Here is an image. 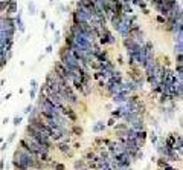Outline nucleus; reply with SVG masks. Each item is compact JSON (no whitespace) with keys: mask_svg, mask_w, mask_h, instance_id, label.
<instances>
[{"mask_svg":"<svg viewBox=\"0 0 183 170\" xmlns=\"http://www.w3.org/2000/svg\"><path fill=\"white\" fill-rule=\"evenodd\" d=\"M20 123H22V117H15V118H14V126H15V127H17Z\"/></svg>","mask_w":183,"mask_h":170,"instance_id":"obj_25","label":"nucleus"},{"mask_svg":"<svg viewBox=\"0 0 183 170\" xmlns=\"http://www.w3.org/2000/svg\"><path fill=\"white\" fill-rule=\"evenodd\" d=\"M146 137H148V133H146L145 129H143V130H136V141L139 142V144H140L142 147H143V144H145Z\"/></svg>","mask_w":183,"mask_h":170,"instance_id":"obj_6","label":"nucleus"},{"mask_svg":"<svg viewBox=\"0 0 183 170\" xmlns=\"http://www.w3.org/2000/svg\"><path fill=\"white\" fill-rule=\"evenodd\" d=\"M18 12V6H17V0H12V2H9L8 6H6V11L3 14L6 15H15Z\"/></svg>","mask_w":183,"mask_h":170,"instance_id":"obj_4","label":"nucleus"},{"mask_svg":"<svg viewBox=\"0 0 183 170\" xmlns=\"http://www.w3.org/2000/svg\"><path fill=\"white\" fill-rule=\"evenodd\" d=\"M115 123H116V118L110 117V120L107 121V124H105V126H108V127H113V126H115Z\"/></svg>","mask_w":183,"mask_h":170,"instance_id":"obj_19","label":"nucleus"},{"mask_svg":"<svg viewBox=\"0 0 183 170\" xmlns=\"http://www.w3.org/2000/svg\"><path fill=\"white\" fill-rule=\"evenodd\" d=\"M58 110H60L67 120H70V121H76V120H78L75 110H73V107L69 106V104H66V103H61V104L58 106Z\"/></svg>","mask_w":183,"mask_h":170,"instance_id":"obj_2","label":"nucleus"},{"mask_svg":"<svg viewBox=\"0 0 183 170\" xmlns=\"http://www.w3.org/2000/svg\"><path fill=\"white\" fill-rule=\"evenodd\" d=\"M69 132H70V135H73V137H81L82 135V127L79 126V124H72V126L69 127Z\"/></svg>","mask_w":183,"mask_h":170,"instance_id":"obj_7","label":"nucleus"},{"mask_svg":"<svg viewBox=\"0 0 183 170\" xmlns=\"http://www.w3.org/2000/svg\"><path fill=\"white\" fill-rule=\"evenodd\" d=\"M160 170H177V169H174L172 166H169V164H168V166H165V167H162Z\"/></svg>","mask_w":183,"mask_h":170,"instance_id":"obj_26","label":"nucleus"},{"mask_svg":"<svg viewBox=\"0 0 183 170\" xmlns=\"http://www.w3.org/2000/svg\"><path fill=\"white\" fill-rule=\"evenodd\" d=\"M55 146H57V149L61 152V153H67V152L72 149L70 147V142H67V141H57V142H55Z\"/></svg>","mask_w":183,"mask_h":170,"instance_id":"obj_5","label":"nucleus"},{"mask_svg":"<svg viewBox=\"0 0 183 170\" xmlns=\"http://www.w3.org/2000/svg\"><path fill=\"white\" fill-rule=\"evenodd\" d=\"M115 130H127L128 123H115Z\"/></svg>","mask_w":183,"mask_h":170,"instance_id":"obj_14","label":"nucleus"},{"mask_svg":"<svg viewBox=\"0 0 183 170\" xmlns=\"http://www.w3.org/2000/svg\"><path fill=\"white\" fill-rule=\"evenodd\" d=\"M128 126L133 127L134 130H143V129H145V121H143V117H139V118L133 120L130 124H128Z\"/></svg>","mask_w":183,"mask_h":170,"instance_id":"obj_3","label":"nucleus"},{"mask_svg":"<svg viewBox=\"0 0 183 170\" xmlns=\"http://www.w3.org/2000/svg\"><path fill=\"white\" fill-rule=\"evenodd\" d=\"M6 146H8V141H6V142H5V144L2 146V149H0V150H2V152H5V149H6Z\"/></svg>","mask_w":183,"mask_h":170,"instance_id":"obj_32","label":"nucleus"},{"mask_svg":"<svg viewBox=\"0 0 183 170\" xmlns=\"http://www.w3.org/2000/svg\"><path fill=\"white\" fill-rule=\"evenodd\" d=\"M46 170H50V169H46Z\"/></svg>","mask_w":183,"mask_h":170,"instance_id":"obj_35","label":"nucleus"},{"mask_svg":"<svg viewBox=\"0 0 183 170\" xmlns=\"http://www.w3.org/2000/svg\"><path fill=\"white\" fill-rule=\"evenodd\" d=\"M35 91H37V89H32V87H31V91H29V95H31V98H35Z\"/></svg>","mask_w":183,"mask_h":170,"instance_id":"obj_27","label":"nucleus"},{"mask_svg":"<svg viewBox=\"0 0 183 170\" xmlns=\"http://www.w3.org/2000/svg\"><path fill=\"white\" fill-rule=\"evenodd\" d=\"M182 48H183L182 41H177L176 46H174V54H180V52H182Z\"/></svg>","mask_w":183,"mask_h":170,"instance_id":"obj_15","label":"nucleus"},{"mask_svg":"<svg viewBox=\"0 0 183 170\" xmlns=\"http://www.w3.org/2000/svg\"><path fill=\"white\" fill-rule=\"evenodd\" d=\"M27 8H29V12L31 14H35V5L32 2H29V5H27Z\"/></svg>","mask_w":183,"mask_h":170,"instance_id":"obj_21","label":"nucleus"},{"mask_svg":"<svg viewBox=\"0 0 183 170\" xmlns=\"http://www.w3.org/2000/svg\"><path fill=\"white\" fill-rule=\"evenodd\" d=\"M73 149H75V150L81 149V144H79V142H75V144H73Z\"/></svg>","mask_w":183,"mask_h":170,"instance_id":"obj_30","label":"nucleus"},{"mask_svg":"<svg viewBox=\"0 0 183 170\" xmlns=\"http://www.w3.org/2000/svg\"><path fill=\"white\" fill-rule=\"evenodd\" d=\"M31 84H32V86H31L32 89H37V81H35V80H32V81H31Z\"/></svg>","mask_w":183,"mask_h":170,"instance_id":"obj_31","label":"nucleus"},{"mask_svg":"<svg viewBox=\"0 0 183 170\" xmlns=\"http://www.w3.org/2000/svg\"><path fill=\"white\" fill-rule=\"evenodd\" d=\"M14 22H15V28H18V31H20V32H24V25H23V22H22V14H20V11H18V14L14 15Z\"/></svg>","mask_w":183,"mask_h":170,"instance_id":"obj_8","label":"nucleus"},{"mask_svg":"<svg viewBox=\"0 0 183 170\" xmlns=\"http://www.w3.org/2000/svg\"><path fill=\"white\" fill-rule=\"evenodd\" d=\"M15 135H17V133H15V132H14V133H11V135H9V138H8V142H9V141H12Z\"/></svg>","mask_w":183,"mask_h":170,"instance_id":"obj_29","label":"nucleus"},{"mask_svg":"<svg viewBox=\"0 0 183 170\" xmlns=\"http://www.w3.org/2000/svg\"><path fill=\"white\" fill-rule=\"evenodd\" d=\"M150 139H151V142H153V144H156V142H157V135H156V133L153 132L151 135H150Z\"/></svg>","mask_w":183,"mask_h":170,"instance_id":"obj_22","label":"nucleus"},{"mask_svg":"<svg viewBox=\"0 0 183 170\" xmlns=\"http://www.w3.org/2000/svg\"><path fill=\"white\" fill-rule=\"evenodd\" d=\"M156 20H157L160 25H165V22H166V20H165V17H163V15H160V14L157 15V19H156Z\"/></svg>","mask_w":183,"mask_h":170,"instance_id":"obj_23","label":"nucleus"},{"mask_svg":"<svg viewBox=\"0 0 183 170\" xmlns=\"http://www.w3.org/2000/svg\"><path fill=\"white\" fill-rule=\"evenodd\" d=\"M73 167H75V170H84V169H87V161L84 158L76 159L75 163H73Z\"/></svg>","mask_w":183,"mask_h":170,"instance_id":"obj_10","label":"nucleus"},{"mask_svg":"<svg viewBox=\"0 0 183 170\" xmlns=\"http://www.w3.org/2000/svg\"><path fill=\"white\" fill-rule=\"evenodd\" d=\"M53 169H55V170H66V166H64V164H61V163H57Z\"/></svg>","mask_w":183,"mask_h":170,"instance_id":"obj_20","label":"nucleus"},{"mask_svg":"<svg viewBox=\"0 0 183 170\" xmlns=\"http://www.w3.org/2000/svg\"><path fill=\"white\" fill-rule=\"evenodd\" d=\"M127 170H131V169H130V167H128V169H127Z\"/></svg>","mask_w":183,"mask_h":170,"instance_id":"obj_34","label":"nucleus"},{"mask_svg":"<svg viewBox=\"0 0 183 170\" xmlns=\"http://www.w3.org/2000/svg\"><path fill=\"white\" fill-rule=\"evenodd\" d=\"M107 126L104 124V121H98L95 126H93V132L95 133H99V132H104V129H105Z\"/></svg>","mask_w":183,"mask_h":170,"instance_id":"obj_11","label":"nucleus"},{"mask_svg":"<svg viewBox=\"0 0 183 170\" xmlns=\"http://www.w3.org/2000/svg\"><path fill=\"white\" fill-rule=\"evenodd\" d=\"M5 2H8V3H9V2H12V0H5Z\"/></svg>","mask_w":183,"mask_h":170,"instance_id":"obj_33","label":"nucleus"},{"mask_svg":"<svg viewBox=\"0 0 183 170\" xmlns=\"http://www.w3.org/2000/svg\"><path fill=\"white\" fill-rule=\"evenodd\" d=\"M156 161H157L159 169H162V167H165V166H168V164H169V161H168L166 158H165V156H160V158H157Z\"/></svg>","mask_w":183,"mask_h":170,"instance_id":"obj_13","label":"nucleus"},{"mask_svg":"<svg viewBox=\"0 0 183 170\" xmlns=\"http://www.w3.org/2000/svg\"><path fill=\"white\" fill-rule=\"evenodd\" d=\"M176 63H177V65H182V63H183V57H182V52H180V54H176Z\"/></svg>","mask_w":183,"mask_h":170,"instance_id":"obj_18","label":"nucleus"},{"mask_svg":"<svg viewBox=\"0 0 183 170\" xmlns=\"http://www.w3.org/2000/svg\"><path fill=\"white\" fill-rule=\"evenodd\" d=\"M95 146H104V138H101V137L95 138Z\"/></svg>","mask_w":183,"mask_h":170,"instance_id":"obj_17","label":"nucleus"},{"mask_svg":"<svg viewBox=\"0 0 183 170\" xmlns=\"http://www.w3.org/2000/svg\"><path fill=\"white\" fill-rule=\"evenodd\" d=\"M95 156H96V152L90 149V150H87V152H86V153H84V156H82V158H84L86 161H92V159H93Z\"/></svg>","mask_w":183,"mask_h":170,"instance_id":"obj_12","label":"nucleus"},{"mask_svg":"<svg viewBox=\"0 0 183 170\" xmlns=\"http://www.w3.org/2000/svg\"><path fill=\"white\" fill-rule=\"evenodd\" d=\"M32 104H29V106H26V109H24V115H29L31 113V110H32Z\"/></svg>","mask_w":183,"mask_h":170,"instance_id":"obj_24","label":"nucleus"},{"mask_svg":"<svg viewBox=\"0 0 183 170\" xmlns=\"http://www.w3.org/2000/svg\"><path fill=\"white\" fill-rule=\"evenodd\" d=\"M124 113H125V109H124V106L121 104V106H117L115 110H112V117L117 120V118H122Z\"/></svg>","mask_w":183,"mask_h":170,"instance_id":"obj_9","label":"nucleus"},{"mask_svg":"<svg viewBox=\"0 0 183 170\" xmlns=\"http://www.w3.org/2000/svg\"><path fill=\"white\" fill-rule=\"evenodd\" d=\"M6 6H8V2H5V0H0V12H5L6 11Z\"/></svg>","mask_w":183,"mask_h":170,"instance_id":"obj_16","label":"nucleus"},{"mask_svg":"<svg viewBox=\"0 0 183 170\" xmlns=\"http://www.w3.org/2000/svg\"><path fill=\"white\" fill-rule=\"evenodd\" d=\"M53 70H55L57 74H60L64 80H67L69 83L72 81V78L75 77V74H73L72 70H69L66 66H64V65L61 63V61H55V65H53Z\"/></svg>","mask_w":183,"mask_h":170,"instance_id":"obj_1","label":"nucleus"},{"mask_svg":"<svg viewBox=\"0 0 183 170\" xmlns=\"http://www.w3.org/2000/svg\"><path fill=\"white\" fill-rule=\"evenodd\" d=\"M3 167H5V158L0 159V170H3Z\"/></svg>","mask_w":183,"mask_h":170,"instance_id":"obj_28","label":"nucleus"}]
</instances>
